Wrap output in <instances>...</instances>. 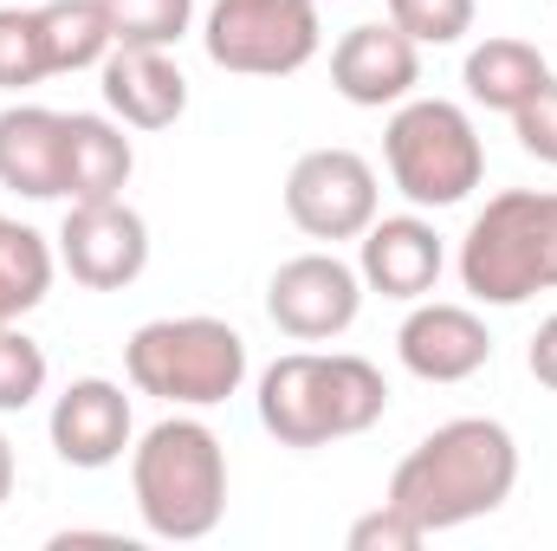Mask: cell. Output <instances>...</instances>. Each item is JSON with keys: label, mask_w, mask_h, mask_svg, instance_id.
Returning a JSON list of instances; mask_svg holds the SVG:
<instances>
[{"label": "cell", "mask_w": 557, "mask_h": 551, "mask_svg": "<svg viewBox=\"0 0 557 551\" xmlns=\"http://www.w3.org/2000/svg\"><path fill=\"white\" fill-rule=\"evenodd\" d=\"M519 487V441L493 415H454L428 428L389 474V506L409 513L421 532H454L486 513H499Z\"/></svg>", "instance_id": "1"}, {"label": "cell", "mask_w": 557, "mask_h": 551, "mask_svg": "<svg viewBox=\"0 0 557 551\" xmlns=\"http://www.w3.org/2000/svg\"><path fill=\"white\" fill-rule=\"evenodd\" d=\"M253 403L278 448H331L389 415V383L357 351H285L260 370Z\"/></svg>", "instance_id": "2"}, {"label": "cell", "mask_w": 557, "mask_h": 551, "mask_svg": "<svg viewBox=\"0 0 557 551\" xmlns=\"http://www.w3.org/2000/svg\"><path fill=\"white\" fill-rule=\"evenodd\" d=\"M131 500L169 546H195L227 519V448L201 415L175 409L131 441Z\"/></svg>", "instance_id": "3"}, {"label": "cell", "mask_w": 557, "mask_h": 551, "mask_svg": "<svg viewBox=\"0 0 557 551\" xmlns=\"http://www.w3.org/2000/svg\"><path fill=\"white\" fill-rule=\"evenodd\" d=\"M454 273L473 305H525L557 292V188H506L493 195L454 254Z\"/></svg>", "instance_id": "4"}, {"label": "cell", "mask_w": 557, "mask_h": 551, "mask_svg": "<svg viewBox=\"0 0 557 551\" xmlns=\"http://www.w3.org/2000/svg\"><path fill=\"white\" fill-rule=\"evenodd\" d=\"M124 377L137 396H156L169 409H221L247 383V338L208 311L149 318L124 344Z\"/></svg>", "instance_id": "5"}, {"label": "cell", "mask_w": 557, "mask_h": 551, "mask_svg": "<svg viewBox=\"0 0 557 551\" xmlns=\"http://www.w3.org/2000/svg\"><path fill=\"white\" fill-rule=\"evenodd\" d=\"M383 169L409 208H460L486 182V143L454 98H403L383 124Z\"/></svg>", "instance_id": "6"}, {"label": "cell", "mask_w": 557, "mask_h": 551, "mask_svg": "<svg viewBox=\"0 0 557 551\" xmlns=\"http://www.w3.org/2000/svg\"><path fill=\"white\" fill-rule=\"evenodd\" d=\"M201 52L234 78H292L324 52L318 0H214L201 13Z\"/></svg>", "instance_id": "7"}, {"label": "cell", "mask_w": 557, "mask_h": 551, "mask_svg": "<svg viewBox=\"0 0 557 551\" xmlns=\"http://www.w3.org/2000/svg\"><path fill=\"white\" fill-rule=\"evenodd\" d=\"M285 215L305 241H357L376 215H383V188H376V169L370 156L344 149V143H324V149H305L292 169H285Z\"/></svg>", "instance_id": "8"}, {"label": "cell", "mask_w": 557, "mask_h": 551, "mask_svg": "<svg viewBox=\"0 0 557 551\" xmlns=\"http://www.w3.org/2000/svg\"><path fill=\"white\" fill-rule=\"evenodd\" d=\"M357 311H363V273L337 260L331 247L292 254L267 279V318L292 344H331L357 325Z\"/></svg>", "instance_id": "9"}, {"label": "cell", "mask_w": 557, "mask_h": 551, "mask_svg": "<svg viewBox=\"0 0 557 551\" xmlns=\"http://www.w3.org/2000/svg\"><path fill=\"white\" fill-rule=\"evenodd\" d=\"M59 267L85 292H124L149 267V221L124 195L111 201H65L59 221Z\"/></svg>", "instance_id": "10"}, {"label": "cell", "mask_w": 557, "mask_h": 551, "mask_svg": "<svg viewBox=\"0 0 557 551\" xmlns=\"http://www.w3.org/2000/svg\"><path fill=\"white\" fill-rule=\"evenodd\" d=\"M421 85V46L396 20H363L331 46V91L357 111H396Z\"/></svg>", "instance_id": "11"}, {"label": "cell", "mask_w": 557, "mask_h": 551, "mask_svg": "<svg viewBox=\"0 0 557 551\" xmlns=\"http://www.w3.org/2000/svg\"><path fill=\"white\" fill-rule=\"evenodd\" d=\"M46 434H52V454L78 474H98V467H117L137 441V415H131V396L124 383L111 377H78L52 396V415H46Z\"/></svg>", "instance_id": "12"}, {"label": "cell", "mask_w": 557, "mask_h": 551, "mask_svg": "<svg viewBox=\"0 0 557 551\" xmlns=\"http://www.w3.org/2000/svg\"><path fill=\"white\" fill-rule=\"evenodd\" d=\"M396 357L416 383H467L493 364V331L473 305L454 298H416L403 331H396Z\"/></svg>", "instance_id": "13"}, {"label": "cell", "mask_w": 557, "mask_h": 551, "mask_svg": "<svg viewBox=\"0 0 557 551\" xmlns=\"http://www.w3.org/2000/svg\"><path fill=\"white\" fill-rule=\"evenodd\" d=\"M357 273H363V292H383L396 305H416L428 298L441 273H447V247L434 234V221L416 215H376L363 234H357Z\"/></svg>", "instance_id": "14"}, {"label": "cell", "mask_w": 557, "mask_h": 551, "mask_svg": "<svg viewBox=\"0 0 557 551\" xmlns=\"http://www.w3.org/2000/svg\"><path fill=\"white\" fill-rule=\"evenodd\" d=\"M98 85H104V111L124 131H169L188 111V78L162 46H111V59L98 65Z\"/></svg>", "instance_id": "15"}, {"label": "cell", "mask_w": 557, "mask_h": 551, "mask_svg": "<svg viewBox=\"0 0 557 551\" xmlns=\"http://www.w3.org/2000/svg\"><path fill=\"white\" fill-rule=\"evenodd\" d=\"M0 188L26 201H65V111L26 98L0 111Z\"/></svg>", "instance_id": "16"}, {"label": "cell", "mask_w": 557, "mask_h": 551, "mask_svg": "<svg viewBox=\"0 0 557 551\" xmlns=\"http://www.w3.org/2000/svg\"><path fill=\"white\" fill-rule=\"evenodd\" d=\"M137 175V149L111 111H65V201H111Z\"/></svg>", "instance_id": "17"}, {"label": "cell", "mask_w": 557, "mask_h": 551, "mask_svg": "<svg viewBox=\"0 0 557 551\" xmlns=\"http://www.w3.org/2000/svg\"><path fill=\"white\" fill-rule=\"evenodd\" d=\"M460 85H467V98H473V105H486V111H506V118H512L519 105H532V98L552 85V65H545V52H539L532 39L486 33V39L467 52Z\"/></svg>", "instance_id": "18"}, {"label": "cell", "mask_w": 557, "mask_h": 551, "mask_svg": "<svg viewBox=\"0 0 557 551\" xmlns=\"http://www.w3.org/2000/svg\"><path fill=\"white\" fill-rule=\"evenodd\" d=\"M52 273H59V247L39 228L0 215V325H20L26 311H39Z\"/></svg>", "instance_id": "19"}, {"label": "cell", "mask_w": 557, "mask_h": 551, "mask_svg": "<svg viewBox=\"0 0 557 551\" xmlns=\"http://www.w3.org/2000/svg\"><path fill=\"white\" fill-rule=\"evenodd\" d=\"M39 26H46V59H52V78L59 72H98L117 46L111 20L98 0H39Z\"/></svg>", "instance_id": "20"}, {"label": "cell", "mask_w": 557, "mask_h": 551, "mask_svg": "<svg viewBox=\"0 0 557 551\" xmlns=\"http://www.w3.org/2000/svg\"><path fill=\"white\" fill-rule=\"evenodd\" d=\"M39 78H52L39 0H0V91L20 98V91H33Z\"/></svg>", "instance_id": "21"}, {"label": "cell", "mask_w": 557, "mask_h": 551, "mask_svg": "<svg viewBox=\"0 0 557 551\" xmlns=\"http://www.w3.org/2000/svg\"><path fill=\"white\" fill-rule=\"evenodd\" d=\"M117 46H162L175 52L195 33V0H98Z\"/></svg>", "instance_id": "22"}, {"label": "cell", "mask_w": 557, "mask_h": 551, "mask_svg": "<svg viewBox=\"0 0 557 551\" xmlns=\"http://www.w3.org/2000/svg\"><path fill=\"white\" fill-rule=\"evenodd\" d=\"M46 351L20 331V325H0V415H20L46 396Z\"/></svg>", "instance_id": "23"}, {"label": "cell", "mask_w": 557, "mask_h": 551, "mask_svg": "<svg viewBox=\"0 0 557 551\" xmlns=\"http://www.w3.org/2000/svg\"><path fill=\"white\" fill-rule=\"evenodd\" d=\"M383 7L421 52L428 46H460L473 33V0H383Z\"/></svg>", "instance_id": "24"}, {"label": "cell", "mask_w": 557, "mask_h": 551, "mask_svg": "<svg viewBox=\"0 0 557 551\" xmlns=\"http://www.w3.org/2000/svg\"><path fill=\"white\" fill-rule=\"evenodd\" d=\"M428 532H421L409 513H396L389 500L376 506V513H363V519H350V532H344V546L350 551H416Z\"/></svg>", "instance_id": "25"}, {"label": "cell", "mask_w": 557, "mask_h": 551, "mask_svg": "<svg viewBox=\"0 0 557 551\" xmlns=\"http://www.w3.org/2000/svg\"><path fill=\"white\" fill-rule=\"evenodd\" d=\"M512 137H519L525 156H539V162H552L557 169V78L532 98V105L512 111Z\"/></svg>", "instance_id": "26"}, {"label": "cell", "mask_w": 557, "mask_h": 551, "mask_svg": "<svg viewBox=\"0 0 557 551\" xmlns=\"http://www.w3.org/2000/svg\"><path fill=\"white\" fill-rule=\"evenodd\" d=\"M525 370H532L545 390H557V311L532 331V344H525Z\"/></svg>", "instance_id": "27"}, {"label": "cell", "mask_w": 557, "mask_h": 551, "mask_svg": "<svg viewBox=\"0 0 557 551\" xmlns=\"http://www.w3.org/2000/svg\"><path fill=\"white\" fill-rule=\"evenodd\" d=\"M13 480H20V461H13V441L0 434V506L13 500Z\"/></svg>", "instance_id": "28"}]
</instances>
